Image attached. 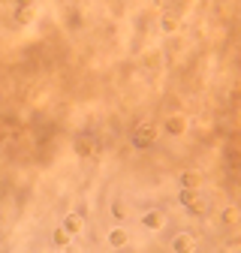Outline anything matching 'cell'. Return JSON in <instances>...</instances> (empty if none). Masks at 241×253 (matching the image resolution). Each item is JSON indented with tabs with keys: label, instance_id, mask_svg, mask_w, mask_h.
<instances>
[{
	"label": "cell",
	"instance_id": "obj_8",
	"mask_svg": "<svg viewBox=\"0 0 241 253\" xmlns=\"http://www.w3.org/2000/svg\"><path fill=\"white\" fill-rule=\"evenodd\" d=\"M145 226H148V229H160V226H163V214H160V211H148V214H145Z\"/></svg>",
	"mask_w": 241,
	"mask_h": 253
},
{
	"label": "cell",
	"instance_id": "obj_12",
	"mask_svg": "<svg viewBox=\"0 0 241 253\" xmlns=\"http://www.w3.org/2000/svg\"><path fill=\"white\" fill-rule=\"evenodd\" d=\"M76 151H79L81 157H87V154H90V142H84V139H81V142L76 145Z\"/></svg>",
	"mask_w": 241,
	"mask_h": 253
},
{
	"label": "cell",
	"instance_id": "obj_3",
	"mask_svg": "<svg viewBox=\"0 0 241 253\" xmlns=\"http://www.w3.org/2000/svg\"><path fill=\"white\" fill-rule=\"evenodd\" d=\"M64 229H67L70 235L81 232V229H84V214H67V220H64Z\"/></svg>",
	"mask_w": 241,
	"mask_h": 253
},
{
	"label": "cell",
	"instance_id": "obj_6",
	"mask_svg": "<svg viewBox=\"0 0 241 253\" xmlns=\"http://www.w3.org/2000/svg\"><path fill=\"white\" fill-rule=\"evenodd\" d=\"M193 244H196V241H193V235H178L172 247H175L178 253H190V250H193Z\"/></svg>",
	"mask_w": 241,
	"mask_h": 253
},
{
	"label": "cell",
	"instance_id": "obj_5",
	"mask_svg": "<svg viewBox=\"0 0 241 253\" xmlns=\"http://www.w3.org/2000/svg\"><path fill=\"white\" fill-rule=\"evenodd\" d=\"M166 130L175 133V136H181V133L187 130V118H184V115H172V118L166 121Z\"/></svg>",
	"mask_w": 241,
	"mask_h": 253
},
{
	"label": "cell",
	"instance_id": "obj_11",
	"mask_svg": "<svg viewBox=\"0 0 241 253\" xmlns=\"http://www.w3.org/2000/svg\"><path fill=\"white\" fill-rule=\"evenodd\" d=\"M178 27V18L175 15H163V30H175Z\"/></svg>",
	"mask_w": 241,
	"mask_h": 253
},
{
	"label": "cell",
	"instance_id": "obj_10",
	"mask_svg": "<svg viewBox=\"0 0 241 253\" xmlns=\"http://www.w3.org/2000/svg\"><path fill=\"white\" fill-rule=\"evenodd\" d=\"M70 241H73V235H70V232H67L64 226H60V229L54 232V244H57V247H67Z\"/></svg>",
	"mask_w": 241,
	"mask_h": 253
},
{
	"label": "cell",
	"instance_id": "obj_13",
	"mask_svg": "<svg viewBox=\"0 0 241 253\" xmlns=\"http://www.w3.org/2000/svg\"><path fill=\"white\" fill-rule=\"evenodd\" d=\"M112 214H115V217L120 220V217H124V214H127V208H120V205H115V208H112Z\"/></svg>",
	"mask_w": 241,
	"mask_h": 253
},
{
	"label": "cell",
	"instance_id": "obj_2",
	"mask_svg": "<svg viewBox=\"0 0 241 253\" xmlns=\"http://www.w3.org/2000/svg\"><path fill=\"white\" fill-rule=\"evenodd\" d=\"M181 205L193 208L196 214H202V211H205V202L199 199V193H196V190H181Z\"/></svg>",
	"mask_w": 241,
	"mask_h": 253
},
{
	"label": "cell",
	"instance_id": "obj_9",
	"mask_svg": "<svg viewBox=\"0 0 241 253\" xmlns=\"http://www.w3.org/2000/svg\"><path fill=\"white\" fill-rule=\"evenodd\" d=\"M109 244H112V247H124V244H127V232H124V229H112Z\"/></svg>",
	"mask_w": 241,
	"mask_h": 253
},
{
	"label": "cell",
	"instance_id": "obj_4",
	"mask_svg": "<svg viewBox=\"0 0 241 253\" xmlns=\"http://www.w3.org/2000/svg\"><path fill=\"white\" fill-rule=\"evenodd\" d=\"M34 15H37L34 3H18V6H15V21H18V24H27V21H34Z\"/></svg>",
	"mask_w": 241,
	"mask_h": 253
},
{
	"label": "cell",
	"instance_id": "obj_7",
	"mask_svg": "<svg viewBox=\"0 0 241 253\" xmlns=\"http://www.w3.org/2000/svg\"><path fill=\"white\" fill-rule=\"evenodd\" d=\"M181 184H184V190H196L202 184V175L199 172H184L181 175Z\"/></svg>",
	"mask_w": 241,
	"mask_h": 253
},
{
	"label": "cell",
	"instance_id": "obj_1",
	"mask_svg": "<svg viewBox=\"0 0 241 253\" xmlns=\"http://www.w3.org/2000/svg\"><path fill=\"white\" fill-rule=\"evenodd\" d=\"M154 139H157V130L151 124H139L136 130H133V145L136 148H151V145H154Z\"/></svg>",
	"mask_w": 241,
	"mask_h": 253
}]
</instances>
